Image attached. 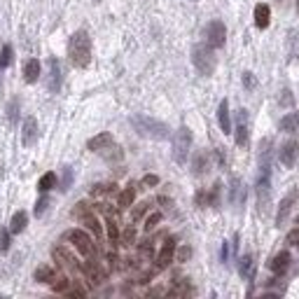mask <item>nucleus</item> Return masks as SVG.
Returning <instances> with one entry per match:
<instances>
[{
  "instance_id": "1",
  "label": "nucleus",
  "mask_w": 299,
  "mask_h": 299,
  "mask_svg": "<svg viewBox=\"0 0 299 299\" xmlns=\"http://www.w3.org/2000/svg\"><path fill=\"white\" fill-rule=\"evenodd\" d=\"M68 56L73 65L77 68H86L89 61H91V38L86 31H77L73 33L70 43H68Z\"/></svg>"
},
{
  "instance_id": "2",
  "label": "nucleus",
  "mask_w": 299,
  "mask_h": 299,
  "mask_svg": "<svg viewBox=\"0 0 299 299\" xmlns=\"http://www.w3.org/2000/svg\"><path fill=\"white\" fill-rule=\"evenodd\" d=\"M131 127L136 128V133L143 138H152V140H166L171 136L169 127L159 122V119H152L148 115H133L131 117Z\"/></svg>"
},
{
  "instance_id": "3",
  "label": "nucleus",
  "mask_w": 299,
  "mask_h": 299,
  "mask_svg": "<svg viewBox=\"0 0 299 299\" xmlns=\"http://www.w3.org/2000/svg\"><path fill=\"white\" fill-rule=\"evenodd\" d=\"M86 148L91 150V152H96V154H103L110 161L122 159V150L115 145V138L110 133H98V136H94V138L86 143Z\"/></svg>"
},
{
  "instance_id": "4",
  "label": "nucleus",
  "mask_w": 299,
  "mask_h": 299,
  "mask_svg": "<svg viewBox=\"0 0 299 299\" xmlns=\"http://www.w3.org/2000/svg\"><path fill=\"white\" fill-rule=\"evenodd\" d=\"M64 241H68L80 255L85 257V259L96 255V243L91 241V236L86 234L85 229H68V232L64 234Z\"/></svg>"
},
{
  "instance_id": "5",
  "label": "nucleus",
  "mask_w": 299,
  "mask_h": 299,
  "mask_svg": "<svg viewBox=\"0 0 299 299\" xmlns=\"http://www.w3.org/2000/svg\"><path fill=\"white\" fill-rule=\"evenodd\" d=\"M192 64L199 70V75L208 77L215 73V54L211 44H196L192 49Z\"/></svg>"
},
{
  "instance_id": "6",
  "label": "nucleus",
  "mask_w": 299,
  "mask_h": 299,
  "mask_svg": "<svg viewBox=\"0 0 299 299\" xmlns=\"http://www.w3.org/2000/svg\"><path fill=\"white\" fill-rule=\"evenodd\" d=\"M192 150V131L187 127H180L173 136V159L178 164H185Z\"/></svg>"
},
{
  "instance_id": "7",
  "label": "nucleus",
  "mask_w": 299,
  "mask_h": 299,
  "mask_svg": "<svg viewBox=\"0 0 299 299\" xmlns=\"http://www.w3.org/2000/svg\"><path fill=\"white\" fill-rule=\"evenodd\" d=\"M75 215H80V220H82V224L86 227V232H91L96 238H101V236H103V224H101V220H98L96 215L86 208V203H77Z\"/></svg>"
},
{
  "instance_id": "8",
  "label": "nucleus",
  "mask_w": 299,
  "mask_h": 299,
  "mask_svg": "<svg viewBox=\"0 0 299 299\" xmlns=\"http://www.w3.org/2000/svg\"><path fill=\"white\" fill-rule=\"evenodd\" d=\"M224 38H227V28H224L222 21H211L206 26V44H211L213 49L222 47Z\"/></svg>"
},
{
  "instance_id": "9",
  "label": "nucleus",
  "mask_w": 299,
  "mask_h": 299,
  "mask_svg": "<svg viewBox=\"0 0 299 299\" xmlns=\"http://www.w3.org/2000/svg\"><path fill=\"white\" fill-rule=\"evenodd\" d=\"M54 259L59 262V267H64V269H68V271H80L82 274V264L75 259V255L73 253H68V248H64V246H56L54 248Z\"/></svg>"
},
{
  "instance_id": "10",
  "label": "nucleus",
  "mask_w": 299,
  "mask_h": 299,
  "mask_svg": "<svg viewBox=\"0 0 299 299\" xmlns=\"http://www.w3.org/2000/svg\"><path fill=\"white\" fill-rule=\"evenodd\" d=\"M248 140H250V131H248V112L246 110H238V112H236V145H238V148H246Z\"/></svg>"
},
{
  "instance_id": "11",
  "label": "nucleus",
  "mask_w": 299,
  "mask_h": 299,
  "mask_svg": "<svg viewBox=\"0 0 299 299\" xmlns=\"http://www.w3.org/2000/svg\"><path fill=\"white\" fill-rule=\"evenodd\" d=\"M299 157V143L297 140H288L283 148H280V164L285 166V169H292L295 166V161Z\"/></svg>"
},
{
  "instance_id": "12",
  "label": "nucleus",
  "mask_w": 299,
  "mask_h": 299,
  "mask_svg": "<svg viewBox=\"0 0 299 299\" xmlns=\"http://www.w3.org/2000/svg\"><path fill=\"white\" fill-rule=\"evenodd\" d=\"M61 82H64V73H61V64L59 59H49V82H47V89L56 94L61 89Z\"/></svg>"
},
{
  "instance_id": "13",
  "label": "nucleus",
  "mask_w": 299,
  "mask_h": 299,
  "mask_svg": "<svg viewBox=\"0 0 299 299\" xmlns=\"http://www.w3.org/2000/svg\"><path fill=\"white\" fill-rule=\"evenodd\" d=\"M173 255H175V238H166L164 246H161L159 255H157V269H166L173 262Z\"/></svg>"
},
{
  "instance_id": "14",
  "label": "nucleus",
  "mask_w": 299,
  "mask_h": 299,
  "mask_svg": "<svg viewBox=\"0 0 299 299\" xmlns=\"http://www.w3.org/2000/svg\"><path fill=\"white\" fill-rule=\"evenodd\" d=\"M101 211H106L107 217H106V229H107V238H110V243H115L117 246L119 243V227H117V220H115V215L110 213V208H106V203L101 206Z\"/></svg>"
},
{
  "instance_id": "15",
  "label": "nucleus",
  "mask_w": 299,
  "mask_h": 299,
  "mask_svg": "<svg viewBox=\"0 0 299 299\" xmlns=\"http://www.w3.org/2000/svg\"><path fill=\"white\" fill-rule=\"evenodd\" d=\"M297 201V192L292 190V192L280 201V206H278V213H276V224L278 227H283V222H285V217H288V213H290V208H292V203Z\"/></svg>"
},
{
  "instance_id": "16",
  "label": "nucleus",
  "mask_w": 299,
  "mask_h": 299,
  "mask_svg": "<svg viewBox=\"0 0 299 299\" xmlns=\"http://www.w3.org/2000/svg\"><path fill=\"white\" fill-rule=\"evenodd\" d=\"M38 138V119L35 117H26L23 119V145L28 148L33 145Z\"/></svg>"
},
{
  "instance_id": "17",
  "label": "nucleus",
  "mask_w": 299,
  "mask_h": 299,
  "mask_svg": "<svg viewBox=\"0 0 299 299\" xmlns=\"http://www.w3.org/2000/svg\"><path fill=\"white\" fill-rule=\"evenodd\" d=\"M217 122H220L222 133H232V119H229V103L227 101H222L217 107Z\"/></svg>"
},
{
  "instance_id": "18",
  "label": "nucleus",
  "mask_w": 299,
  "mask_h": 299,
  "mask_svg": "<svg viewBox=\"0 0 299 299\" xmlns=\"http://www.w3.org/2000/svg\"><path fill=\"white\" fill-rule=\"evenodd\" d=\"M38 77H40V61H38V59H31V61L26 64V68H23V80H26L28 85H33V82H38Z\"/></svg>"
},
{
  "instance_id": "19",
  "label": "nucleus",
  "mask_w": 299,
  "mask_h": 299,
  "mask_svg": "<svg viewBox=\"0 0 299 299\" xmlns=\"http://www.w3.org/2000/svg\"><path fill=\"white\" fill-rule=\"evenodd\" d=\"M290 267V255L288 253H278L274 259H271V264H269V269L274 271V274H285V269Z\"/></svg>"
},
{
  "instance_id": "20",
  "label": "nucleus",
  "mask_w": 299,
  "mask_h": 299,
  "mask_svg": "<svg viewBox=\"0 0 299 299\" xmlns=\"http://www.w3.org/2000/svg\"><path fill=\"white\" fill-rule=\"evenodd\" d=\"M35 280H38V283H54V280H56V269L49 267V264L38 267V271H35Z\"/></svg>"
},
{
  "instance_id": "21",
  "label": "nucleus",
  "mask_w": 299,
  "mask_h": 299,
  "mask_svg": "<svg viewBox=\"0 0 299 299\" xmlns=\"http://www.w3.org/2000/svg\"><path fill=\"white\" fill-rule=\"evenodd\" d=\"M280 131H288V133H297L299 131V112H290L280 119Z\"/></svg>"
},
{
  "instance_id": "22",
  "label": "nucleus",
  "mask_w": 299,
  "mask_h": 299,
  "mask_svg": "<svg viewBox=\"0 0 299 299\" xmlns=\"http://www.w3.org/2000/svg\"><path fill=\"white\" fill-rule=\"evenodd\" d=\"M26 222H28V215L23 213V211L14 213L12 215V220H10V232L12 234H21L23 229H26Z\"/></svg>"
},
{
  "instance_id": "23",
  "label": "nucleus",
  "mask_w": 299,
  "mask_h": 299,
  "mask_svg": "<svg viewBox=\"0 0 299 299\" xmlns=\"http://www.w3.org/2000/svg\"><path fill=\"white\" fill-rule=\"evenodd\" d=\"M269 19H271V12H269V7L264 5V2H259V5L255 7V23H257V28H267Z\"/></svg>"
},
{
  "instance_id": "24",
  "label": "nucleus",
  "mask_w": 299,
  "mask_h": 299,
  "mask_svg": "<svg viewBox=\"0 0 299 299\" xmlns=\"http://www.w3.org/2000/svg\"><path fill=\"white\" fill-rule=\"evenodd\" d=\"M192 166H194V173H196V175H203V173L208 171V154H206V152H199V154L194 157Z\"/></svg>"
},
{
  "instance_id": "25",
  "label": "nucleus",
  "mask_w": 299,
  "mask_h": 299,
  "mask_svg": "<svg viewBox=\"0 0 299 299\" xmlns=\"http://www.w3.org/2000/svg\"><path fill=\"white\" fill-rule=\"evenodd\" d=\"M133 196H136V187H127L124 192L119 194V199H117V206L124 211V208H128L131 203H133Z\"/></svg>"
},
{
  "instance_id": "26",
  "label": "nucleus",
  "mask_w": 299,
  "mask_h": 299,
  "mask_svg": "<svg viewBox=\"0 0 299 299\" xmlns=\"http://www.w3.org/2000/svg\"><path fill=\"white\" fill-rule=\"evenodd\" d=\"M54 185H56V173H44L43 178H40V182H38V190H40V192H49V190H52Z\"/></svg>"
},
{
  "instance_id": "27",
  "label": "nucleus",
  "mask_w": 299,
  "mask_h": 299,
  "mask_svg": "<svg viewBox=\"0 0 299 299\" xmlns=\"http://www.w3.org/2000/svg\"><path fill=\"white\" fill-rule=\"evenodd\" d=\"M238 274H241L243 278L253 276V257H250V255L241 257V262H238Z\"/></svg>"
},
{
  "instance_id": "28",
  "label": "nucleus",
  "mask_w": 299,
  "mask_h": 299,
  "mask_svg": "<svg viewBox=\"0 0 299 299\" xmlns=\"http://www.w3.org/2000/svg\"><path fill=\"white\" fill-rule=\"evenodd\" d=\"M70 285H73V280H70L68 276H56V280L52 283V290H54V292H61V295H64Z\"/></svg>"
},
{
  "instance_id": "29",
  "label": "nucleus",
  "mask_w": 299,
  "mask_h": 299,
  "mask_svg": "<svg viewBox=\"0 0 299 299\" xmlns=\"http://www.w3.org/2000/svg\"><path fill=\"white\" fill-rule=\"evenodd\" d=\"M10 64H12V47L10 44H5V47H2V52H0V68L5 70Z\"/></svg>"
},
{
  "instance_id": "30",
  "label": "nucleus",
  "mask_w": 299,
  "mask_h": 299,
  "mask_svg": "<svg viewBox=\"0 0 299 299\" xmlns=\"http://www.w3.org/2000/svg\"><path fill=\"white\" fill-rule=\"evenodd\" d=\"M148 208H150V203H148V201L138 203V206H136V208H133V211H131V220H133V222H138L140 217H143V215L148 213Z\"/></svg>"
},
{
  "instance_id": "31",
  "label": "nucleus",
  "mask_w": 299,
  "mask_h": 299,
  "mask_svg": "<svg viewBox=\"0 0 299 299\" xmlns=\"http://www.w3.org/2000/svg\"><path fill=\"white\" fill-rule=\"evenodd\" d=\"M10 229H0V253H7L10 248Z\"/></svg>"
},
{
  "instance_id": "32",
  "label": "nucleus",
  "mask_w": 299,
  "mask_h": 299,
  "mask_svg": "<svg viewBox=\"0 0 299 299\" xmlns=\"http://www.w3.org/2000/svg\"><path fill=\"white\" fill-rule=\"evenodd\" d=\"M159 222H161V213H152L148 220H145V232H152Z\"/></svg>"
},
{
  "instance_id": "33",
  "label": "nucleus",
  "mask_w": 299,
  "mask_h": 299,
  "mask_svg": "<svg viewBox=\"0 0 299 299\" xmlns=\"http://www.w3.org/2000/svg\"><path fill=\"white\" fill-rule=\"evenodd\" d=\"M47 208H49V199H47V196H43V199H40V201L35 203V215H38V217H40V215H43L44 211H47Z\"/></svg>"
},
{
  "instance_id": "34",
  "label": "nucleus",
  "mask_w": 299,
  "mask_h": 299,
  "mask_svg": "<svg viewBox=\"0 0 299 299\" xmlns=\"http://www.w3.org/2000/svg\"><path fill=\"white\" fill-rule=\"evenodd\" d=\"M241 192H243V190H241V180H234V192H232V201H241Z\"/></svg>"
},
{
  "instance_id": "35",
  "label": "nucleus",
  "mask_w": 299,
  "mask_h": 299,
  "mask_svg": "<svg viewBox=\"0 0 299 299\" xmlns=\"http://www.w3.org/2000/svg\"><path fill=\"white\" fill-rule=\"evenodd\" d=\"M288 243L299 246V229H295V232H290V234H288Z\"/></svg>"
},
{
  "instance_id": "36",
  "label": "nucleus",
  "mask_w": 299,
  "mask_h": 299,
  "mask_svg": "<svg viewBox=\"0 0 299 299\" xmlns=\"http://www.w3.org/2000/svg\"><path fill=\"white\" fill-rule=\"evenodd\" d=\"M280 103H283V106H285V103H288V106H292V96H290L288 89H283V91H280Z\"/></svg>"
},
{
  "instance_id": "37",
  "label": "nucleus",
  "mask_w": 299,
  "mask_h": 299,
  "mask_svg": "<svg viewBox=\"0 0 299 299\" xmlns=\"http://www.w3.org/2000/svg\"><path fill=\"white\" fill-rule=\"evenodd\" d=\"M133 236H136V232H133V229H127V234L122 236V238H124V243H127V246H131V241H133Z\"/></svg>"
},
{
  "instance_id": "38",
  "label": "nucleus",
  "mask_w": 299,
  "mask_h": 299,
  "mask_svg": "<svg viewBox=\"0 0 299 299\" xmlns=\"http://www.w3.org/2000/svg\"><path fill=\"white\" fill-rule=\"evenodd\" d=\"M190 255H192V250H190V248H182L180 253H178V259H180V262H185Z\"/></svg>"
},
{
  "instance_id": "39",
  "label": "nucleus",
  "mask_w": 299,
  "mask_h": 299,
  "mask_svg": "<svg viewBox=\"0 0 299 299\" xmlns=\"http://www.w3.org/2000/svg\"><path fill=\"white\" fill-rule=\"evenodd\" d=\"M243 82H246V86H255V80H253V75L250 73L243 75Z\"/></svg>"
},
{
  "instance_id": "40",
  "label": "nucleus",
  "mask_w": 299,
  "mask_h": 299,
  "mask_svg": "<svg viewBox=\"0 0 299 299\" xmlns=\"http://www.w3.org/2000/svg\"><path fill=\"white\" fill-rule=\"evenodd\" d=\"M157 175H148V178H145V185H157Z\"/></svg>"
},
{
  "instance_id": "41",
  "label": "nucleus",
  "mask_w": 299,
  "mask_h": 299,
  "mask_svg": "<svg viewBox=\"0 0 299 299\" xmlns=\"http://www.w3.org/2000/svg\"><path fill=\"white\" fill-rule=\"evenodd\" d=\"M94 2H101V0H94Z\"/></svg>"
},
{
  "instance_id": "42",
  "label": "nucleus",
  "mask_w": 299,
  "mask_h": 299,
  "mask_svg": "<svg viewBox=\"0 0 299 299\" xmlns=\"http://www.w3.org/2000/svg\"><path fill=\"white\" fill-rule=\"evenodd\" d=\"M297 7H299V0H297Z\"/></svg>"
},
{
  "instance_id": "43",
  "label": "nucleus",
  "mask_w": 299,
  "mask_h": 299,
  "mask_svg": "<svg viewBox=\"0 0 299 299\" xmlns=\"http://www.w3.org/2000/svg\"><path fill=\"white\" fill-rule=\"evenodd\" d=\"M297 222H299V217H297Z\"/></svg>"
}]
</instances>
